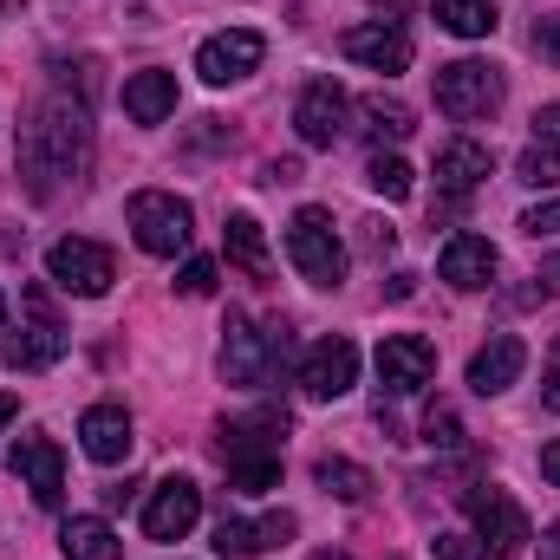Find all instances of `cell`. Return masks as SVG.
Masks as SVG:
<instances>
[{"label": "cell", "instance_id": "8", "mask_svg": "<svg viewBox=\"0 0 560 560\" xmlns=\"http://www.w3.org/2000/svg\"><path fill=\"white\" fill-rule=\"evenodd\" d=\"M268 59V39L255 33V26H229V33H209L202 46H196V72L209 79V85H242L255 66Z\"/></svg>", "mask_w": 560, "mask_h": 560}, {"label": "cell", "instance_id": "24", "mask_svg": "<svg viewBox=\"0 0 560 560\" xmlns=\"http://www.w3.org/2000/svg\"><path fill=\"white\" fill-rule=\"evenodd\" d=\"M313 482H319L326 495H339V502H365V495H372V469H359V463H346V456H319V463H313Z\"/></svg>", "mask_w": 560, "mask_h": 560}, {"label": "cell", "instance_id": "36", "mask_svg": "<svg viewBox=\"0 0 560 560\" xmlns=\"http://www.w3.org/2000/svg\"><path fill=\"white\" fill-rule=\"evenodd\" d=\"M535 46H541L548 59H560V13H555V20H541V26H535Z\"/></svg>", "mask_w": 560, "mask_h": 560}, {"label": "cell", "instance_id": "26", "mask_svg": "<svg viewBox=\"0 0 560 560\" xmlns=\"http://www.w3.org/2000/svg\"><path fill=\"white\" fill-rule=\"evenodd\" d=\"M515 176L528 183V189H560V143L535 138L522 150V163H515Z\"/></svg>", "mask_w": 560, "mask_h": 560}, {"label": "cell", "instance_id": "35", "mask_svg": "<svg viewBox=\"0 0 560 560\" xmlns=\"http://www.w3.org/2000/svg\"><path fill=\"white\" fill-rule=\"evenodd\" d=\"M541 405H548V411H560V339H555V352H548V378H541Z\"/></svg>", "mask_w": 560, "mask_h": 560}, {"label": "cell", "instance_id": "20", "mask_svg": "<svg viewBox=\"0 0 560 560\" xmlns=\"http://www.w3.org/2000/svg\"><path fill=\"white\" fill-rule=\"evenodd\" d=\"M489 170H495V156H489L482 143L463 138V143H450V150L436 156V189H443V196H469Z\"/></svg>", "mask_w": 560, "mask_h": 560}, {"label": "cell", "instance_id": "2", "mask_svg": "<svg viewBox=\"0 0 560 560\" xmlns=\"http://www.w3.org/2000/svg\"><path fill=\"white\" fill-rule=\"evenodd\" d=\"M287 261L300 268V280H313V287H339L346 280V242H339V229H332L326 209L306 202L287 222Z\"/></svg>", "mask_w": 560, "mask_h": 560}, {"label": "cell", "instance_id": "14", "mask_svg": "<svg viewBox=\"0 0 560 560\" xmlns=\"http://www.w3.org/2000/svg\"><path fill=\"white\" fill-rule=\"evenodd\" d=\"M196 515H202V489L189 476H170V482H156V495L143 509V535L150 541H183L196 528Z\"/></svg>", "mask_w": 560, "mask_h": 560}, {"label": "cell", "instance_id": "1", "mask_svg": "<svg viewBox=\"0 0 560 560\" xmlns=\"http://www.w3.org/2000/svg\"><path fill=\"white\" fill-rule=\"evenodd\" d=\"M20 170L33 183V196H52L66 183H79L92 170V112L72 98H46L20 138Z\"/></svg>", "mask_w": 560, "mask_h": 560}, {"label": "cell", "instance_id": "42", "mask_svg": "<svg viewBox=\"0 0 560 560\" xmlns=\"http://www.w3.org/2000/svg\"><path fill=\"white\" fill-rule=\"evenodd\" d=\"M0 319H7V300H0Z\"/></svg>", "mask_w": 560, "mask_h": 560}, {"label": "cell", "instance_id": "5", "mask_svg": "<svg viewBox=\"0 0 560 560\" xmlns=\"http://www.w3.org/2000/svg\"><path fill=\"white\" fill-rule=\"evenodd\" d=\"M131 235H138L143 255H183L189 235H196V215L170 189H138L131 196Z\"/></svg>", "mask_w": 560, "mask_h": 560}, {"label": "cell", "instance_id": "17", "mask_svg": "<svg viewBox=\"0 0 560 560\" xmlns=\"http://www.w3.org/2000/svg\"><path fill=\"white\" fill-rule=\"evenodd\" d=\"M522 365H528V346H522L515 332H495V339L469 359V392H476V398H495V392H509V385L522 378Z\"/></svg>", "mask_w": 560, "mask_h": 560}, {"label": "cell", "instance_id": "34", "mask_svg": "<svg viewBox=\"0 0 560 560\" xmlns=\"http://www.w3.org/2000/svg\"><path fill=\"white\" fill-rule=\"evenodd\" d=\"M293 528H300V522H293L287 509H280V515H261V548H287V535H293Z\"/></svg>", "mask_w": 560, "mask_h": 560}, {"label": "cell", "instance_id": "22", "mask_svg": "<svg viewBox=\"0 0 560 560\" xmlns=\"http://www.w3.org/2000/svg\"><path fill=\"white\" fill-rule=\"evenodd\" d=\"M229 261H235L242 275H255V280L275 275V255H268V235H261L255 215H229Z\"/></svg>", "mask_w": 560, "mask_h": 560}, {"label": "cell", "instance_id": "3", "mask_svg": "<svg viewBox=\"0 0 560 560\" xmlns=\"http://www.w3.org/2000/svg\"><path fill=\"white\" fill-rule=\"evenodd\" d=\"M280 352H287V326H255V319H229V339H222V378L242 385V392H261L275 378Z\"/></svg>", "mask_w": 560, "mask_h": 560}, {"label": "cell", "instance_id": "16", "mask_svg": "<svg viewBox=\"0 0 560 560\" xmlns=\"http://www.w3.org/2000/svg\"><path fill=\"white\" fill-rule=\"evenodd\" d=\"M339 52L359 59V66H372V72H405L411 66V33L392 26V20H372V26H352L339 39Z\"/></svg>", "mask_w": 560, "mask_h": 560}, {"label": "cell", "instance_id": "13", "mask_svg": "<svg viewBox=\"0 0 560 560\" xmlns=\"http://www.w3.org/2000/svg\"><path fill=\"white\" fill-rule=\"evenodd\" d=\"M378 378H385L392 398H418L423 385L436 378V352H430V339H418V332L385 339V346H378Z\"/></svg>", "mask_w": 560, "mask_h": 560}, {"label": "cell", "instance_id": "15", "mask_svg": "<svg viewBox=\"0 0 560 560\" xmlns=\"http://www.w3.org/2000/svg\"><path fill=\"white\" fill-rule=\"evenodd\" d=\"M495 268H502V255H495V242H489V235H450V242H443V255H436V275L450 280L456 293L489 287Z\"/></svg>", "mask_w": 560, "mask_h": 560}, {"label": "cell", "instance_id": "29", "mask_svg": "<svg viewBox=\"0 0 560 560\" xmlns=\"http://www.w3.org/2000/svg\"><path fill=\"white\" fill-rule=\"evenodd\" d=\"M229 482L242 495H268L280 482V456H229Z\"/></svg>", "mask_w": 560, "mask_h": 560}, {"label": "cell", "instance_id": "41", "mask_svg": "<svg viewBox=\"0 0 560 560\" xmlns=\"http://www.w3.org/2000/svg\"><path fill=\"white\" fill-rule=\"evenodd\" d=\"M313 560H346V555H332V548H326V555H313Z\"/></svg>", "mask_w": 560, "mask_h": 560}, {"label": "cell", "instance_id": "10", "mask_svg": "<svg viewBox=\"0 0 560 560\" xmlns=\"http://www.w3.org/2000/svg\"><path fill=\"white\" fill-rule=\"evenodd\" d=\"M7 469L33 489V502H39V509H59V502H66V456H59V443H52V436H13Z\"/></svg>", "mask_w": 560, "mask_h": 560}, {"label": "cell", "instance_id": "40", "mask_svg": "<svg viewBox=\"0 0 560 560\" xmlns=\"http://www.w3.org/2000/svg\"><path fill=\"white\" fill-rule=\"evenodd\" d=\"M541 560H560V522L548 528V535H541Z\"/></svg>", "mask_w": 560, "mask_h": 560}, {"label": "cell", "instance_id": "37", "mask_svg": "<svg viewBox=\"0 0 560 560\" xmlns=\"http://www.w3.org/2000/svg\"><path fill=\"white\" fill-rule=\"evenodd\" d=\"M535 131L548 143H560V105H541V112H535Z\"/></svg>", "mask_w": 560, "mask_h": 560}, {"label": "cell", "instance_id": "25", "mask_svg": "<svg viewBox=\"0 0 560 560\" xmlns=\"http://www.w3.org/2000/svg\"><path fill=\"white\" fill-rule=\"evenodd\" d=\"M359 112H365V131H372L378 143H385V138L405 143L411 131H418V125H411V105H398V98H385V92H378V98H365Z\"/></svg>", "mask_w": 560, "mask_h": 560}, {"label": "cell", "instance_id": "30", "mask_svg": "<svg viewBox=\"0 0 560 560\" xmlns=\"http://www.w3.org/2000/svg\"><path fill=\"white\" fill-rule=\"evenodd\" d=\"M423 436H430V450H456V443H463V423H456L450 405H430V411H423Z\"/></svg>", "mask_w": 560, "mask_h": 560}, {"label": "cell", "instance_id": "32", "mask_svg": "<svg viewBox=\"0 0 560 560\" xmlns=\"http://www.w3.org/2000/svg\"><path fill=\"white\" fill-rule=\"evenodd\" d=\"M515 229H522V235H535V242H541V235H560V196H555V202H535Z\"/></svg>", "mask_w": 560, "mask_h": 560}, {"label": "cell", "instance_id": "7", "mask_svg": "<svg viewBox=\"0 0 560 560\" xmlns=\"http://www.w3.org/2000/svg\"><path fill=\"white\" fill-rule=\"evenodd\" d=\"M46 275L59 280L66 293H79V300H98V293H112L118 261H112V248H98L85 235H66V242L46 248Z\"/></svg>", "mask_w": 560, "mask_h": 560}, {"label": "cell", "instance_id": "6", "mask_svg": "<svg viewBox=\"0 0 560 560\" xmlns=\"http://www.w3.org/2000/svg\"><path fill=\"white\" fill-rule=\"evenodd\" d=\"M463 509H469V522H476V541L489 548V555H522L535 535H528V515H522V502L515 495H502V489H489V482H476V489H463Z\"/></svg>", "mask_w": 560, "mask_h": 560}, {"label": "cell", "instance_id": "9", "mask_svg": "<svg viewBox=\"0 0 560 560\" xmlns=\"http://www.w3.org/2000/svg\"><path fill=\"white\" fill-rule=\"evenodd\" d=\"M26 306H33V326H20V332L0 346V359H7L13 372H46V365H59V359H66V326L52 319V306H46V293H39V287L26 293Z\"/></svg>", "mask_w": 560, "mask_h": 560}, {"label": "cell", "instance_id": "31", "mask_svg": "<svg viewBox=\"0 0 560 560\" xmlns=\"http://www.w3.org/2000/svg\"><path fill=\"white\" fill-rule=\"evenodd\" d=\"M176 293H189V300H209V293H215V261H209V255L183 261V275H176Z\"/></svg>", "mask_w": 560, "mask_h": 560}, {"label": "cell", "instance_id": "4", "mask_svg": "<svg viewBox=\"0 0 560 560\" xmlns=\"http://www.w3.org/2000/svg\"><path fill=\"white\" fill-rule=\"evenodd\" d=\"M502 105V72L482 66V59H450L436 72V112L456 118V125H482L489 112Z\"/></svg>", "mask_w": 560, "mask_h": 560}, {"label": "cell", "instance_id": "18", "mask_svg": "<svg viewBox=\"0 0 560 560\" xmlns=\"http://www.w3.org/2000/svg\"><path fill=\"white\" fill-rule=\"evenodd\" d=\"M79 443L92 463H125L131 456V411L125 405H92L79 418Z\"/></svg>", "mask_w": 560, "mask_h": 560}, {"label": "cell", "instance_id": "23", "mask_svg": "<svg viewBox=\"0 0 560 560\" xmlns=\"http://www.w3.org/2000/svg\"><path fill=\"white\" fill-rule=\"evenodd\" d=\"M436 26H450L456 39H489L495 33V0H430Z\"/></svg>", "mask_w": 560, "mask_h": 560}, {"label": "cell", "instance_id": "19", "mask_svg": "<svg viewBox=\"0 0 560 560\" xmlns=\"http://www.w3.org/2000/svg\"><path fill=\"white\" fill-rule=\"evenodd\" d=\"M125 112H131V125H163L176 112V72H131L125 79Z\"/></svg>", "mask_w": 560, "mask_h": 560}, {"label": "cell", "instance_id": "38", "mask_svg": "<svg viewBox=\"0 0 560 560\" xmlns=\"http://www.w3.org/2000/svg\"><path fill=\"white\" fill-rule=\"evenodd\" d=\"M541 476L560 489V436H555V443H541Z\"/></svg>", "mask_w": 560, "mask_h": 560}, {"label": "cell", "instance_id": "28", "mask_svg": "<svg viewBox=\"0 0 560 560\" xmlns=\"http://www.w3.org/2000/svg\"><path fill=\"white\" fill-rule=\"evenodd\" d=\"M365 183H372V196H385V202H405V196H411V163L378 150V156L365 163Z\"/></svg>", "mask_w": 560, "mask_h": 560}, {"label": "cell", "instance_id": "39", "mask_svg": "<svg viewBox=\"0 0 560 560\" xmlns=\"http://www.w3.org/2000/svg\"><path fill=\"white\" fill-rule=\"evenodd\" d=\"M13 418H20V398H13V392H0V430H7Z\"/></svg>", "mask_w": 560, "mask_h": 560}, {"label": "cell", "instance_id": "27", "mask_svg": "<svg viewBox=\"0 0 560 560\" xmlns=\"http://www.w3.org/2000/svg\"><path fill=\"white\" fill-rule=\"evenodd\" d=\"M215 555H222V560H255V555H261V522L222 515V522H215Z\"/></svg>", "mask_w": 560, "mask_h": 560}, {"label": "cell", "instance_id": "33", "mask_svg": "<svg viewBox=\"0 0 560 560\" xmlns=\"http://www.w3.org/2000/svg\"><path fill=\"white\" fill-rule=\"evenodd\" d=\"M430 548H436V560H489V548L476 535H436Z\"/></svg>", "mask_w": 560, "mask_h": 560}, {"label": "cell", "instance_id": "12", "mask_svg": "<svg viewBox=\"0 0 560 560\" xmlns=\"http://www.w3.org/2000/svg\"><path fill=\"white\" fill-rule=\"evenodd\" d=\"M346 92L332 85V79H313L306 92H300V105H293V131L300 143H313V150H332V143L346 138Z\"/></svg>", "mask_w": 560, "mask_h": 560}, {"label": "cell", "instance_id": "11", "mask_svg": "<svg viewBox=\"0 0 560 560\" xmlns=\"http://www.w3.org/2000/svg\"><path fill=\"white\" fill-rule=\"evenodd\" d=\"M352 385H359V346H352V339H319V346L300 359V392H306V398L332 405V398H346Z\"/></svg>", "mask_w": 560, "mask_h": 560}, {"label": "cell", "instance_id": "21", "mask_svg": "<svg viewBox=\"0 0 560 560\" xmlns=\"http://www.w3.org/2000/svg\"><path fill=\"white\" fill-rule=\"evenodd\" d=\"M59 555L66 560H125V548H118V535H112L105 515H72L59 528Z\"/></svg>", "mask_w": 560, "mask_h": 560}]
</instances>
